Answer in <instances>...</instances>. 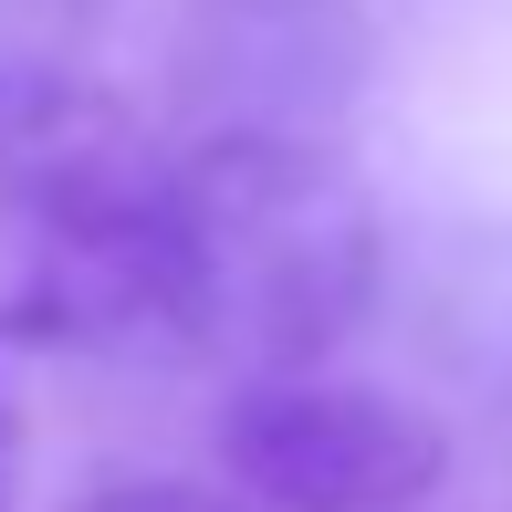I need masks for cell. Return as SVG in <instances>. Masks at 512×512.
I'll list each match as a JSON object with an SVG mask.
<instances>
[{
  "label": "cell",
  "mask_w": 512,
  "mask_h": 512,
  "mask_svg": "<svg viewBox=\"0 0 512 512\" xmlns=\"http://www.w3.org/2000/svg\"><path fill=\"white\" fill-rule=\"evenodd\" d=\"M11 471H21V418H11V398H0V502H11Z\"/></svg>",
  "instance_id": "5"
},
{
  "label": "cell",
  "mask_w": 512,
  "mask_h": 512,
  "mask_svg": "<svg viewBox=\"0 0 512 512\" xmlns=\"http://www.w3.org/2000/svg\"><path fill=\"white\" fill-rule=\"evenodd\" d=\"M74 512H230V502L189 492V481H115V492H84Z\"/></svg>",
  "instance_id": "4"
},
{
  "label": "cell",
  "mask_w": 512,
  "mask_h": 512,
  "mask_svg": "<svg viewBox=\"0 0 512 512\" xmlns=\"http://www.w3.org/2000/svg\"><path fill=\"white\" fill-rule=\"evenodd\" d=\"M168 136L74 63H0V345L84 356L157 324Z\"/></svg>",
  "instance_id": "2"
},
{
  "label": "cell",
  "mask_w": 512,
  "mask_h": 512,
  "mask_svg": "<svg viewBox=\"0 0 512 512\" xmlns=\"http://www.w3.org/2000/svg\"><path fill=\"white\" fill-rule=\"evenodd\" d=\"M220 471L262 512H418L450 471V439L387 387L262 377L220 418Z\"/></svg>",
  "instance_id": "3"
},
{
  "label": "cell",
  "mask_w": 512,
  "mask_h": 512,
  "mask_svg": "<svg viewBox=\"0 0 512 512\" xmlns=\"http://www.w3.org/2000/svg\"><path fill=\"white\" fill-rule=\"evenodd\" d=\"M387 241L377 199L324 136L293 126H178L157 220V324L220 377H324L377 314Z\"/></svg>",
  "instance_id": "1"
}]
</instances>
